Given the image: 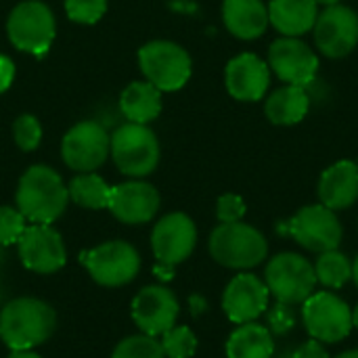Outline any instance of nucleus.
Listing matches in <instances>:
<instances>
[{
	"instance_id": "nucleus-1",
	"label": "nucleus",
	"mask_w": 358,
	"mask_h": 358,
	"mask_svg": "<svg viewBox=\"0 0 358 358\" xmlns=\"http://www.w3.org/2000/svg\"><path fill=\"white\" fill-rule=\"evenodd\" d=\"M57 327V315L40 298L21 296L0 310V340L10 350H34L44 344Z\"/></svg>"
},
{
	"instance_id": "nucleus-2",
	"label": "nucleus",
	"mask_w": 358,
	"mask_h": 358,
	"mask_svg": "<svg viewBox=\"0 0 358 358\" xmlns=\"http://www.w3.org/2000/svg\"><path fill=\"white\" fill-rule=\"evenodd\" d=\"M15 201L17 210L31 224H52L67 210L69 191L52 168L38 164L19 178Z\"/></svg>"
},
{
	"instance_id": "nucleus-3",
	"label": "nucleus",
	"mask_w": 358,
	"mask_h": 358,
	"mask_svg": "<svg viewBox=\"0 0 358 358\" xmlns=\"http://www.w3.org/2000/svg\"><path fill=\"white\" fill-rule=\"evenodd\" d=\"M210 256L224 268L250 271L262 264L268 256L266 237L252 224L229 222L212 231L208 243Z\"/></svg>"
},
{
	"instance_id": "nucleus-4",
	"label": "nucleus",
	"mask_w": 358,
	"mask_h": 358,
	"mask_svg": "<svg viewBox=\"0 0 358 358\" xmlns=\"http://www.w3.org/2000/svg\"><path fill=\"white\" fill-rule=\"evenodd\" d=\"M264 283L277 302L296 306L304 304L317 287L315 264L300 254L283 252L268 260L264 268Z\"/></svg>"
},
{
	"instance_id": "nucleus-5",
	"label": "nucleus",
	"mask_w": 358,
	"mask_h": 358,
	"mask_svg": "<svg viewBox=\"0 0 358 358\" xmlns=\"http://www.w3.org/2000/svg\"><path fill=\"white\" fill-rule=\"evenodd\" d=\"M109 153L126 176H147L159 164V143L145 124H124L111 134Z\"/></svg>"
},
{
	"instance_id": "nucleus-6",
	"label": "nucleus",
	"mask_w": 358,
	"mask_h": 358,
	"mask_svg": "<svg viewBox=\"0 0 358 358\" xmlns=\"http://www.w3.org/2000/svg\"><path fill=\"white\" fill-rule=\"evenodd\" d=\"M82 266L94 283L103 287H122L136 279L141 271V256L128 241H107L80 254Z\"/></svg>"
},
{
	"instance_id": "nucleus-7",
	"label": "nucleus",
	"mask_w": 358,
	"mask_h": 358,
	"mask_svg": "<svg viewBox=\"0 0 358 358\" xmlns=\"http://www.w3.org/2000/svg\"><path fill=\"white\" fill-rule=\"evenodd\" d=\"M138 63L149 84L162 92L180 90L191 78V57L189 52L170 40L147 42L138 50Z\"/></svg>"
},
{
	"instance_id": "nucleus-8",
	"label": "nucleus",
	"mask_w": 358,
	"mask_h": 358,
	"mask_svg": "<svg viewBox=\"0 0 358 358\" xmlns=\"http://www.w3.org/2000/svg\"><path fill=\"white\" fill-rule=\"evenodd\" d=\"M279 233L294 237L304 250L323 254L338 250L344 237V229L334 210L323 203L302 208L294 218L277 227Z\"/></svg>"
},
{
	"instance_id": "nucleus-9",
	"label": "nucleus",
	"mask_w": 358,
	"mask_h": 358,
	"mask_svg": "<svg viewBox=\"0 0 358 358\" xmlns=\"http://www.w3.org/2000/svg\"><path fill=\"white\" fill-rule=\"evenodd\" d=\"M302 323L308 336L321 344H338L352 331V308L331 292L313 294L302 304Z\"/></svg>"
},
{
	"instance_id": "nucleus-10",
	"label": "nucleus",
	"mask_w": 358,
	"mask_h": 358,
	"mask_svg": "<svg viewBox=\"0 0 358 358\" xmlns=\"http://www.w3.org/2000/svg\"><path fill=\"white\" fill-rule=\"evenodd\" d=\"M6 34L15 48L31 55H44L55 40V15L44 2L25 0L10 10Z\"/></svg>"
},
{
	"instance_id": "nucleus-11",
	"label": "nucleus",
	"mask_w": 358,
	"mask_h": 358,
	"mask_svg": "<svg viewBox=\"0 0 358 358\" xmlns=\"http://www.w3.org/2000/svg\"><path fill=\"white\" fill-rule=\"evenodd\" d=\"M21 264L38 275H52L67 262V248L52 224H29L17 241Z\"/></svg>"
},
{
	"instance_id": "nucleus-12",
	"label": "nucleus",
	"mask_w": 358,
	"mask_h": 358,
	"mask_svg": "<svg viewBox=\"0 0 358 358\" xmlns=\"http://www.w3.org/2000/svg\"><path fill=\"white\" fill-rule=\"evenodd\" d=\"M111 136L107 130L92 120L76 124L61 143V157L67 168L76 172H94L101 168L109 155Z\"/></svg>"
},
{
	"instance_id": "nucleus-13",
	"label": "nucleus",
	"mask_w": 358,
	"mask_h": 358,
	"mask_svg": "<svg viewBox=\"0 0 358 358\" xmlns=\"http://www.w3.org/2000/svg\"><path fill=\"white\" fill-rule=\"evenodd\" d=\"M197 245V227L182 214L172 212L157 220L151 231V250L159 264L176 266L185 262Z\"/></svg>"
},
{
	"instance_id": "nucleus-14",
	"label": "nucleus",
	"mask_w": 358,
	"mask_h": 358,
	"mask_svg": "<svg viewBox=\"0 0 358 358\" xmlns=\"http://www.w3.org/2000/svg\"><path fill=\"white\" fill-rule=\"evenodd\" d=\"M180 315L178 298L164 285H147L132 300V321L141 334L157 338L176 325Z\"/></svg>"
},
{
	"instance_id": "nucleus-15",
	"label": "nucleus",
	"mask_w": 358,
	"mask_h": 358,
	"mask_svg": "<svg viewBox=\"0 0 358 358\" xmlns=\"http://www.w3.org/2000/svg\"><path fill=\"white\" fill-rule=\"evenodd\" d=\"M315 42L325 57L340 59L358 44V15L346 4L327 6L315 23Z\"/></svg>"
},
{
	"instance_id": "nucleus-16",
	"label": "nucleus",
	"mask_w": 358,
	"mask_h": 358,
	"mask_svg": "<svg viewBox=\"0 0 358 358\" xmlns=\"http://www.w3.org/2000/svg\"><path fill=\"white\" fill-rule=\"evenodd\" d=\"M268 65L285 84L306 88L319 71V57L302 40L283 36L271 44Z\"/></svg>"
},
{
	"instance_id": "nucleus-17",
	"label": "nucleus",
	"mask_w": 358,
	"mask_h": 358,
	"mask_svg": "<svg viewBox=\"0 0 358 358\" xmlns=\"http://www.w3.org/2000/svg\"><path fill=\"white\" fill-rule=\"evenodd\" d=\"M271 292L266 283L254 273H239L229 281L222 294V310L229 321L243 325L260 319L268 310Z\"/></svg>"
},
{
	"instance_id": "nucleus-18",
	"label": "nucleus",
	"mask_w": 358,
	"mask_h": 358,
	"mask_svg": "<svg viewBox=\"0 0 358 358\" xmlns=\"http://www.w3.org/2000/svg\"><path fill=\"white\" fill-rule=\"evenodd\" d=\"M107 210L124 224H145L159 210V193L145 180H128L111 187Z\"/></svg>"
},
{
	"instance_id": "nucleus-19",
	"label": "nucleus",
	"mask_w": 358,
	"mask_h": 358,
	"mask_svg": "<svg viewBox=\"0 0 358 358\" xmlns=\"http://www.w3.org/2000/svg\"><path fill=\"white\" fill-rule=\"evenodd\" d=\"M224 82L233 99L254 103V101H260L264 92L268 90L271 71H268V65L260 57L252 52H243L229 61L227 71H224Z\"/></svg>"
},
{
	"instance_id": "nucleus-20",
	"label": "nucleus",
	"mask_w": 358,
	"mask_h": 358,
	"mask_svg": "<svg viewBox=\"0 0 358 358\" xmlns=\"http://www.w3.org/2000/svg\"><path fill=\"white\" fill-rule=\"evenodd\" d=\"M319 199L334 212L355 206L358 199V164L342 159L327 168L319 180Z\"/></svg>"
},
{
	"instance_id": "nucleus-21",
	"label": "nucleus",
	"mask_w": 358,
	"mask_h": 358,
	"mask_svg": "<svg viewBox=\"0 0 358 358\" xmlns=\"http://www.w3.org/2000/svg\"><path fill=\"white\" fill-rule=\"evenodd\" d=\"M317 0H271L268 23L289 38H298L310 31L317 23Z\"/></svg>"
},
{
	"instance_id": "nucleus-22",
	"label": "nucleus",
	"mask_w": 358,
	"mask_h": 358,
	"mask_svg": "<svg viewBox=\"0 0 358 358\" xmlns=\"http://www.w3.org/2000/svg\"><path fill=\"white\" fill-rule=\"evenodd\" d=\"M222 19L235 38L256 40L268 25V8L262 0H224Z\"/></svg>"
},
{
	"instance_id": "nucleus-23",
	"label": "nucleus",
	"mask_w": 358,
	"mask_h": 358,
	"mask_svg": "<svg viewBox=\"0 0 358 358\" xmlns=\"http://www.w3.org/2000/svg\"><path fill=\"white\" fill-rule=\"evenodd\" d=\"M275 338L268 327L252 321L239 325L227 340V358H273Z\"/></svg>"
},
{
	"instance_id": "nucleus-24",
	"label": "nucleus",
	"mask_w": 358,
	"mask_h": 358,
	"mask_svg": "<svg viewBox=\"0 0 358 358\" xmlns=\"http://www.w3.org/2000/svg\"><path fill=\"white\" fill-rule=\"evenodd\" d=\"M120 109L132 124H149L162 113V90L149 82H132L120 96Z\"/></svg>"
},
{
	"instance_id": "nucleus-25",
	"label": "nucleus",
	"mask_w": 358,
	"mask_h": 358,
	"mask_svg": "<svg viewBox=\"0 0 358 358\" xmlns=\"http://www.w3.org/2000/svg\"><path fill=\"white\" fill-rule=\"evenodd\" d=\"M308 107H310V99L306 94V88L302 86H281L277 88L266 105H264V111H266V117L277 124V126H294V124H300L306 113H308Z\"/></svg>"
},
{
	"instance_id": "nucleus-26",
	"label": "nucleus",
	"mask_w": 358,
	"mask_h": 358,
	"mask_svg": "<svg viewBox=\"0 0 358 358\" xmlns=\"http://www.w3.org/2000/svg\"><path fill=\"white\" fill-rule=\"evenodd\" d=\"M67 191H69V199L82 208L105 210L109 206L111 187L94 172H82L80 176H76L69 182Z\"/></svg>"
},
{
	"instance_id": "nucleus-27",
	"label": "nucleus",
	"mask_w": 358,
	"mask_h": 358,
	"mask_svg": "<svg viewBox=\"0 0 358 358\" xmlns=\"http://www.w3.org/2000/svg\"><path fill=\"white\" fill-rule=\"evenodd\" d=\"M317 281L327 289H340L352 279V262L346 254L340 250L323 252L319 254V260L315 264Z\"/></svg>"
},
{
	"instance_id": "nucleus-28",
	"label": "nucleus",
	"mask_w": 358,
	"mask_h": 358,
	"mask_svg": "<svg viewBox=\"0 0 358 358\" xmlns=\"http://www.w3.org/2000/svg\"><path fill=\"white\" fill-rule=\"evenodd\" d=\"M111 358H166L157 338L138 334L124 338L111 352Z\"/></svg>"
},
{
	"instance_id": "nucleus-29",
	"label": "nucleus",
	"mask_w": 358,
	"mask_h": 358,
	"mask_svg": "<svg viewBox=\"0 0 358 358\" xmlns=\"http://www.w3.org/2000/svg\"><path fill=\"white\" fill-rule=\"evenodd\" d=\"M166 358H191L197 352V336L187 325H174L162 336Z\"/></svg>"
},
{
	"instance_id": "nucleus-30",
	"label": "nucleus",
	"mask_w": 358,
	"mask_h": 358,
	"mask_svg": "<svg viewBox=\"0 0 358 358\" xmlns=\"http://www.w3.org/2000/svg\"><path fill=\"white\" fill-rule=\"evenodd\" d=\"M25 216L10 206H0V245H15L25 231Z\"/></svg>"
},
{
	"instance_id": "nucleus-31",
	"label": "nucleus",
	"mask_w": 358,
	"mask_h": 358,
	"mask_svg": "<svg viewBox=\"0 0 358 358\" xmlns=\"http://www.w3.org/2000/svg\"><path fill=\"white\" fill-rule=\"evenodd\" d=\"M13 136L21 151H34L42 141V126L34 115L25 113V115L17 117V122L13 126Z\"/></svg>"
},
{
	"instance_id": "nucleus-32",
	"label": "nucleus",
	"mask_w": 358,
	"mask_h": 358,
	"mask_svg": "<svg viewBox=\"0 0 358 358\" xmlns=\"http://www.w3.org/2000/svg\"><path fill=\"white\" fill-rule=\"evenodd\" d=\"M65 10L71 21L90 25L105 15L107 0H65Z\"/></svg>"
},
{
	"instance_id": "nucleus-33",
	"label": "nucleus",
	"mask_w": 358,
	"mask_h": 358,
	"mask_svg": "<svg viewBox=\"0 0 358 358\" xmlns=\"http://www.w3.org/2000/svg\"><path fill=\"white\" fill-rule=\"evenodd\" d=\"M216 216H218L220 224L241 222V218L245 216V201L235 193H227L216 203Z\"/></svg>"
},
{
	"instance_id": "nucleus-34",
	"label": "nucleus",
	"mask_w": 358,
	"mask_h": 358,
	"mask_svg": "<svg viewBox=\"0 0 358 358\" xmlns=\"http://www.w3.org/2000/svg\"><path fill=\"white\" fill-rule=\"evenodd\" d=\"M294 306L283 304V302H275V306L268 310V327L273 336H285L287 331L294 329L296 325V317H294Z\"/></svg>"
},
{
	"instance_id": "nucleus-35",
	"label": "nucleus",
	"mask_w": 358,
	"mask_h": 358,
	"mask_svg": "<svg viewBox=\"0 0 358 358\" xmlns=\"http://www.w3.org/2000/svg\"><path fill=\"white\" fill-rule=\"evenodd\" d=\"M283 358H329V355H327V348L321 342L308 340L302 346H298L294 352H287Z\"/></svg>"
},
{
	"instance_id": "nucleus-36",
	"label": "nucleus",
	"mask_w": 358,
	"mask_h": 358,
	"mask_svg": "<svg viewBox=\"0 0 358 358\" xmlns=\"http://www.w3.org/2000/svg\"><path fill=\"white\" fill-rule=\"evenodd\" d=\"M13 80H15V63L8 57L0 55V92H4L13 84Z\"/></svg>"
},
{
	"instance_id": "nucleus-37",
	"label": "nucleus",
	"mask_w": 358,
	"mask_h": 358,
	"mask_svg": "<svg viewBox=\"0 0 358 358\" xmlns=\"http://www.w3.org/2000/svg\"><path fill=\"white\" fill-rule=\"evenodd\" d=\"M8 358H42L38 352L34 350H10Z\"/></svg>"
},
{
	"instance_id": "nucleus-38",
	"label": "nucleus",
	"mask_w": 358,
	"mask_h": 358,
	"mask_svg": "<svg viewBox=\"0 0 358 358\" xmlns=\"http://www.w3.org/2000/svg\"><path fill=\"white\" fill-rule=\"evenodd\" d=\"M352 281H355V285L358 287V256L357 260L352 262Z\"/></svg>"
},
{
	"instance_id": "nucleus-39",
	"label": "nucleus",
	"mask_w": 358,
	"mask_h": 358,
	"mask_svg": "<svg viewBox=\"0 0 358 358\" xmlns=\"http://www.w3.org/2000/svg\"><path fill=\"white\" fill-rule=\"evenodd\" d=\"M336 358H358V350H346V352L338 355Z\"/></svg>"
},
{
	"instance_id": "nucleus-40",
	"label": "nucleus",
	"mask_w": 358,
	"mask_h": 358,
	"mask_svg": "<svg viewBox=\"0 0 358 358\" xmlns=\"http://www.w3.org/2000/svg\"><path fill=\"white\" fill-rule=\"evenodd\" d=\"M352 325L358 329V304L355 306V310H352Z\"/></svg>"
},
{
	"instance_id": "nucleus-41",
	"label": "nucleus",
	"mask_w": 358,
	"mask_h": 358,
	"mask_svg": "<svg viewBox=\"0 0 358 358\" xmlns=\"http://www.w3.org/2000/svg\"><path fill=\"white\" fill-rule=\"evenodd\" d=\"M325 4V6H331V4H340V0H317V4Z\"/></svg>"
}]
</instances>
